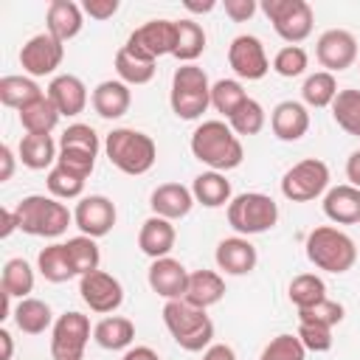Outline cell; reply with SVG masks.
<instances>
[{"label":"cell","mask_w":360,"mask_h":360,"mask_svg":"<svg viewBox=\"0 0 360 360\" xmlns=\"http://www.w3.org/2000/svg\"><path fill=\"white\" fill-rule=\"evenodd\" d=\"M84 180L82 174H76L73 169L56 163L53 169H48V177H45V186H48V194L56 197V200H82V191H84Z\"/></svg>","instance_id":"7bdbcfd3"},{"label":"cell","mask_w":360,"mask_h":360,"mask_svg":"<svg viewBox=\"0 0 360 360\" xmlns=\"http://www.w3.org/2000/svg\"><path fill=\"white\" fill-rule=\"evenodd\" d=\"M121 360H160L152 346H129Z\"/></svg>","instance_id":"11a10c76"},{"label":"cell","mask_w":360,"mask_h":360,"mask_svg":"<svg viewBox=\"0 0 360 360\" xmlns=\"http://www.w3.org/2000/svg\"><path fill=\"white\" fill-rule=\"evenodd\" d=\"M172 112L180 121H197L211 107V82L200 65H180L172 76Z\"/></svg>","instance_id":"8992f818"},{"label":"cell","mask_w":360,"mask_h":360,"mask_svg":"<svg viewBox=\"0 0 360 360\" xmlns=\"http://www.w3.org/2000/svg\"><path fill=\"white\" fill-rule=\"evenodd\" d=\"M163 323L174 343L183 352H205L214 340V321L205 315V309L191 307L186 298H174L163 304Z\"/></svg>","instance_id":"3957f363"},{"label":"cell","mask_w":360,"mask_h":360,"mask_svg":"<svg viewBox=\"0 0 360 360\" xmlns=\"http://www.w3.org/2000/svg\"><path fill=\"white\" fill-rule=\"evenodd\" d=\"M146 281H149L152 292H158V295L166 298V301H174V298H183V295H186L188 270L183 267V262H177V259H172V256H163V259H155V262L149 264Z\"/></svg>","instance_id":"d6986e66"},{"label":"cell","mask_w":360,"mask_h":360,"mask_svg":"<svg viewBox=\"0 0 360 360\" xmlns=\"http://www.w3.org/2000/svg\"><path fill=\"white\" fill-rule=\"evenodd\" d=\"M222 8H225V14L233 20V22H245V20H250L253 14H256V0H225L222 3Z\"/></svg>","instance_id":"f907efd6"},{"label":"cell","mask_w":360,"mask_h":360,"mask_svg":"<svg viewBox=\"0 0 360 360\" xmlns=\"http://www.w3.org/2000/svg\"><path fill=\"white\" fill-rule=\"evenodd\" d=\"M298 340L304 343L307 352H329L332 349V329L321 326V323H307L298 321Z\"/></svg>","instance_id":"c3c4849f"},{"label":"cell","mask_w":360,"mask_h":360,"mask_svg":"<svg viewBox=\"0 0 360 360\" xmlns=\"http://www.w3.org/2000/svg\"><path fill=\"white\" fill-rule=\"evenodd\" d=\"M37 270L51 284H65V281L76 278V270L70 264V256H68L65 242H53V245L42 248L39 256H37Z\"/></svg>","instance_id":"1f68e13d"},{"label":"cell","mask_w":360,"mask_h":360,"mask_svg":"<svg viewBox=\"0 0 360 360\" xmlns=\"http://www.w3.org/2000/svg\"><path fill=\"white\" fill-rule=\"evenodd\" d=\"M0 343H3V354H0V360H11V354H14V338H11L8 329H0Z\"/></svg>","instance_id":"6f0895ef"},{"label":"cell","mask_w":360,"mask_h":360,"mask_svg":"<svg viewBox=\"0 0 360 360\" xmlns=\"http://www.w3.org/2000/svg\"><path fill=\"white\" fill-rule=\"evenodd\" d=\"M11 318H14L17 329L25 332V335H42L56 321L53 312H51V304L42 301V298H34V295L20 298V304L14 307V315Z\"/></svg>","instance_id":"4dcf8cb0"},{"label":"cell","mask_w":360,"mask_h":360,"mask_svg":"<svg viewBox=\"0 0 360 360\" xmlns=\"http://www.w3.org/2000/svg\"><path fill=\"white\" fill-rule=\"evenodd\" d=\"M323 214L329 222L335 225H354L360 222V188L343 183V186H332L323 194Z\"/></svg>","instance_id":"484cf974"},{"label":"cell","mask_w":360,"mask_h":360,"mask_svg":"<svg viewBox=\"0 0 360 360\" xmlns=\"http://www.w3.org/2000/svg\"><path fill=\"white\" fill-rule=\"evenodd\" d=\"M332 118L343 132L360 138V90L354 87L340 90L332 101Z\"/></svg>","instance_id":"60d3db41"},{"label":"cell","mask_w":360,"mask_h":360,"mask_svg":"<svg viewBox=\"0 0 360 360\" xmlns=\"http://www.w3.org/2000/svg\"><path fill=\"white\" fill-rule=\"evenodd\" d=\"M79 295L98 315H112L124 304V287L107 270H93V273L82 276L79 278Z\"/></svg>","instance_id":"9a60e30c"},{"label":"cell","mask_w":360,"mask_h":360,"mask_svg":"<svg viewBox=\"0 0 360 360\" xmlns=\"http://www.w3.org/2000/svg\"><path fill=\"white\" fill-rule=\"evenodd\" d=\"M174 239H177L174 225L169 219H163V217H155V214L146 217L143 225H141V231H138V248L152 262L169 256L172 248H174Z\"/></svg>","instance_id":"d4e9b609"},{"label":"cell","mask_w":360,"mask_h":360,"mask_svg":"<svg viewBox=\"0 0 360 360\" xmlns=\"http://www.w3.org/2000/svg\"><path fill=\"white\" fill-rule=\"evenodd\" d=\"M17 158L22 166L42 172V169H53L59 160V143L51 135H22L20 146H17Z\"/></svg>","instance_id":"83f0119b"},{"label":"cell","mask_w":360,"mask_h":360,"mask_svg":"<svg viewBox=\"0 0 360 360\" xmlns=\"http://www.w3.org/2000/svg\"><path fill=\"white\" fill-rule=\"evenodd\" d=\"M264 124H267V112H264V107L256 101V98H250L248 96V101L228 118V127L236 132V135H259L262 129H264Z\"/></svg>","instance_id":"ee69618b"},{"label":"cell","mask_w":360,"mask_h":360,"mask_svg":"<svg viewBox=\"0 0 360 360\" xmlns=\"http://www.w3.org/2000/svg\"><path fill=\"white\" fill-rule=\"evenodd\" d=\"M20 231L28 236H45V239H56L68 231V225L73 222V211H68V205L56 197H45V194H28L14 205Z\"/></svg>","instance_id":"277c9868"},{"label":"cell","mask_w":360,"mask_h":360,"mask_svg":"<svg viewBox=\"0 0 360 360\" xmlns=\"http://www.w3.org/2000/svg\"><path fill=\"white\" fill-rule=\"evenodd\" d=\"M45 93H42V87L37 84V79H31V76H3L0 79V101H3V107H11V110H22V107H28L31 101H37V98H42Z\"/></svg>","instance_id":"e575fe53"},{"label":"cell","mask_w":360,"mask_h":360,"mask_svg":"<svg viewBox=\"0 0 360 360\" xmlns=\"http://www.w3.org/2000/svg\"><path fill=\"white\" fill-rule=\"evenodd\" d=\"M214 259H217V267L225 273V276H248L256 270V262H259V253L253 248V242L248 236H225L219 239L217 250H214Z\"/></svg>","instance_id":"ac0fdd59"},{"label":"cell","mask_w":360,"mask_h":360,"mask_svg":"<svg viewBox=\"0 0 360 360\" xmlns=\"http://www.w3.org/2000/svg\"><path fill=\"white\" fill-rule=\"evenodd\" d=\"M84 28V11L73 0H51L45 11V31L59 42H70Z\"/></svg>","instance_id":"603a6c76"},{"label":"cell","mask_w":360,"mask_h":360,"mask_svg":"<svg viewBox=\"0 0 360 360\" xmlns=\"http://www.w3.org/2000/svg\"><path fill=\"white\" fill-rule=\"evenodd\" d=\"M307 68H309V56L301 45H284L273 56V70L284 79H295V76L307 73Z\"/></svg>","instance_id":"f6af8a7d"},{"label":"cell","mask_w":360,"mask_h":360,"mask_svg":"<svg viewBox=\"0 0 360 360\" xmlns=\"http://www.w3.org/2000/svg\"><path fill=\"white\" fill-rule=\"evenodd\" d=\"M191 194H194V202H200L205 208H222V205H228L233 200L231 180L222 172H211V169L194 177Z\"/></svg>","instance_id":"f1b7e54d"},{"label":"cell","mask_w":360,"mask_h":360,"mask_svg":"<svg viewBox=\"0 0 360 360\" xmlns=\"http://www.w3.org/2000/svg\"><path fill=\"white\" fill-rule=\"evenodd\" d=\"M158 62H152V59H143V56H138V53H132L127 45H121L118 48V53H115V73H118V79L124 82V84H149L152 79H155V68Z\"/></svg>","instance_id":"d590c367"},{"label":"cell","mask_w":360,"mask_h":360,"mask_svg":"<svg viewBox=\"0 0 360 360\" xmlns=\"http://www.w3.org/2000/svg\"><path fill=\"white\" fill-rule=\"evenodd\" d=\"M65 248H68L70 264H73V270H76L79 278L87 276V273H93V270H98V264H101V250H98V245H96L93 236H84V233L70 236V239L65 242Z\"/></svg>","instance_id":"ab89813d"},{"label":"cell","mask_w":360,"mask_h":360,"mask_svg":"<svg viewBox=\"0 0 360 360\" xmlns=\"http://www.w3.org/2000/svg\"><path fill=\"white\" fill-rule=\"evenodd\" d=\"M346 309L340 301H332V298H323L321 304L309 307V309H298V321H307V323H321V326H329L335 329L340 321H343Z\"/></svg>","instance_id":"7dc6e473"},{"label":"cell","mask_w":360,"mask_h":360,"mask_svg":"<svg viewBox=\"0 0 360 360\" xmlns=\"http://www.w3.org/2000/svg\"><path fill=\"white\" fill-rule=\"evenodd\" d=\"M149 208H152L155 217H163V219L174 222V219L188 217V211L194 208V194L183 183H160L149 194Z\"/></svg>","instance_id":"7402d4cb"},{"label":"cell","mask_w":360,"mask_h":360,"mask_svg":"<svg viewBox=\"0 0 360 360\" xmlns=\"http://www.w3.org/2000/svg\"><path fill=\"white\" fill-rule=\"evenodd\" d=\"M287 298H290V304L295 309H309V307H315V304H321L326 298V284L315 273H301V276H295L290 281Z\"/></svg>","instance_id":"f35d334b"},{"label":"cell","mask_w":360,"mask_h":360,"mask_svg":"<svg viewBox=\"0 0 360 360\" xmlns=\"http://www.w3.org/2000/svg\"><path fill=\"white\" fill-rule=\"evenodd\" d=\"M90 318L70 309L62 312L51 326V357L53 360H82L90 340Z\"/></svg>","instance_id":"8fae6325"},{"label":"cell","mask_w":360,"mask_h":360,"mask_svg":"<svg viewBox=\"0 0 360 360\" xmlns=\"http://www.w3.org/2000/svg\"><path fill=\"white\" fill-rule=\"evenodd\" d=\"M177 22V42H174V59H180V65H194L197 56H202L205 51V28L197 20H174Z\"/></svg>","instance_id":"d6a6232c"},{"label":"cell","mask_w":360,"mask_h":360,"mask_svg":"<svg viewBox=\"0 0 360 360\" xmlns=\"http://www.w3.org/2000/svg\"><path fill=\"white\" fill-rule=\"evenodd\" d=\"M228 225L239 233V236H256V233H267L276 222H278V205L273 197L262 194V191H245L236 194L228 202Z\"/></svg>","instance_id":"52a82bcc"},{"label":"cell","mask_w":360,"mask_h":360,"mask_svg":"<svg viewBox=\"0 0 360 360\" xmlns=\"http://www.w3.org/2000/svg\"><path fill=\"white\" fill-rule=\"evenodd\" d=\"M14 152H11V146L8 143H3L0 146V163H3V172H0V183H6V180H11V174H14Z\"/></svg>","instance_id":"f5cc1de1"},{"label":"cell","mask_w":360,"mask_h":360,"mask_svg":"<svg viewBox=\"0 0 360 360\" xmlns=\"http://www.w3.org/2000/svg\"><path fill=\"white\" fill-rule=\"evenodd\" d=\"M104 155L107 160L124 172V174H146L155 160H158V146L152 141V135L132 129V127H115L107 132L104 138Z\"/></svg>","instance_id":"7a4b0ae2"},{"label":"cell","mask_w":360,"mask_h":360,"mask_svg":"<svg viewBox=\"0 0 360 360\" xmlns=\"http://www.w3.org/2000/svg\"><path fill=\"white\" fill-rule=\"evenodd\" d=\"M0 287L3 292H8L11 298H28L34 292V267L14 256L3 264V276H0Z\"/></svg>","instance_id":"74e56055"},{"label":"cell","mask_w":360,"mask_h":360,"mask_svg":"<svg viewBox=\"0 0 360 360\" xmlns=\"http://www.w3.org/2000/svg\"><path fill=\"white\" fill-rule=\"evenodd\" d=\"M259 360H307V349L298 335H276L259 354Z\"/></svg>","instance_id":"bcb514c9"},{"label":"cell","mask_w":360,"mask_h":360,"mask_svg":"<svg viewBox=\"0 0 360 360\" xmlns=\"http://www.w3.org/2000/svg\"><path fill=\"white\" fill-rule=\"evenodd\" d=\"M259 8L264 11V17L273 22V31L287 45H298L312 34L315 11L307 0H264Z\"/></svg>","instance_id":"ba28073f"},{"label":"cell","mask_w":360,"mask_h":360,"mask_svg":"<svg viewBox=\"0 0 360 360\" xmlns=\"http://www.w3.org/2000/svg\"><path fill=\"white\" fill-rule=\"evenodd\" d=\"M228 65H231V70L239 79H248V82H259L270 70L267 51L262 45V39L253 37V34H239V37L231 39V45H228Z\"/></svg>","instance_id":"5bb4252c"},{"label":"cell","mask_w":360,"mask_h":360,"mask_svg":"<svg viewBox=\"0 0 360 360\" xmlns=\"http://www.w3.org/2000/svg\"><path fill=\"white\" fill-rule=\"evenodd\" d=\"M304 250H307V259L318 267V270H326V273H346L354 267L357 262V245L354 239L335 228V225H318L307 233V242H304Z\"/></svg>","instance_id":"5b68a950"},{"label":"cell","mask_w":360,"mask_h":360,"mask_svg":"<svg viewBox=\"0 0 360 360\" xmlns=\"http://www.w3.org/2000/svg\"><path fill=\"white\" fill-rule=\"evenodd\" d=\"M315 56L326 73H340L357 62V37L346 28H329L318 37Z\"/></svg>","instance_id":"2e32d148"},{"label":"cell","mask_w":360,"mask_h":360,"mask_svg":"<svg viewBox=\"0 0 360 360\" xmlns=\"http://www.w3.org/2000/svg\"><path fill=\"white\" fill-rule=\"evenodd\" d=\"M98 149H101V141L90 124H70L59 135V160L56 163L73 169L82 177H90L96 169Z\"/></svg>","instance_id":"30bf717a"},{"label":"cell","mask_w":360,"mask_h":360,"mask_svg":"<svg viewBox=\"0 0 360 360\" xmlns=\"http://www.w3.org/2000/svg\"><path fill=\"white\" fill-rule=\"evenodd\" d=\"M59 110L53 107V101L48 96L31 101L28 107L20 110V124L25 129V135H51L59 124Z\"/></svg>","instance_id":"836d02e7"},{"label":"cell","mask_w":360,"mask_h":360,"mask_svg":"<svg viewBox=\"0 0 360 360\" xmlns=\"http://www.w3.org/2000/svg\"><path fill=\"white\" fill-rule=\"evenodd\" d=\"M188 146H191V155L202 166H208L211 172H222V174L236 169L245 160V149H242L239 135L228 127V121H219V118L202 121L191 132Z\"/></svg>","instance_id":"6da1fadb"},{"label":"cell","mask_w":360,"mask_h":360,"mask_svg":"<svg viewBox=\"0 0 360 360\" xmlns=\"http://www.w3.org/2000/svg\"><path fill=\"white\" fill-rule=\"evenodd\" d=\"M245 101H248V93H245V87H242L239 79H219V82L211 84V107H214L219 115H225V121H228Z\"/></svg>","instance_id":"b9f144b4"},{"label":"cell","mask_w":360,"mask_h":360,"mask_svg":"<svg viewBox=\"0 0 360 360\" xmlns=\"http://www.w3.org/2000/svg\"><path fill=\"white\" fill-rule=\"evenodd\" d=\"M93 340L107 352L129 349L135 340V323L124 315H107L93 326Z\"/></svg>","instance_id":"f546056e"},{"label":"cell","mask_w":360,"mask_h":360,"mask_svg":"<svg viewBox=\"0 0 360 360\" xmlns=\"http://www.w3.org/2000/svg\"><path fill=\"white\" fill-rule=\"evenodd\" d=\"M174 42H177V22L174 20H149L143 25H138L124 45L132 53L158 62L160 56L174 53Z\"/></svg>","instance_id":"7c38bea8"},{"label":"cell","mask_w":360,"mask_h":360,"mask_svg":"<svg viewBox=\"0 0 360 360\" xmlns=\"http://www.w3.org/2000/svg\"><path fill=\"white\" fill-rule=\"evenodd\" d=\"M188 11H194V14H208V11H214L217 8V3L214 0H205V3H191V0H186L183 3Z\"/></svg>","instance_id":"680465c9"},{"label":"cell","mask_w":360,"mask_h":360,"mask_svg":"<svg viewBox=\"0 0 360 360\" xmlns=\"http://www.w3.org/2000/svg\"><path fill=\"white\" fill-rule=\"evenodd\" d=\"M202 360H236V352L228 343H211L202 352Z\"/></svg>","instance_id":"816d5d0a"},{"label":"cell","mask_w":360,"mask_h":360,"mask_svg":"<svg viewBox=\"0 0 360 360\" xmlns=\"http://www.w3.org/2000/svg\"><path fill=\"white\" fill-rule=\"evenodd\" d=\"M45 96L53 101V107H56L59 115H65V118H73V115L84 112L87 98H90L84 82H82L79 76H73V73H59V76H53L51 84H48V90H45Z\"/></svg>","instance_id":"44dd1931"},{"label":"cell","mask_w":360,"mask_h":360,"mask_svg":"<svg viewBox=\"0 0 360 360\" xmlns=\"http://www.w3.org/2000/svg\"><path fill=\"white\" fill-rule=\"evenodd\" d=\"M338 93H340L338 79H335V73H326V70L309 73V76L304 79V84H301V98H304V104H307V107H315V110L332 107V101H335Z\"/></svg>","instance_id":"8d00e7d4"},{"label":"cell","mask_w":360,"mask_h":360,"mask_svg":"<svg viewBox=\"0 0 360 360\" xmlns=\"http://www.w3.org/2000/svg\"><path fill=\"white\" fill-rule=\"evenodd\" d=\"M90 104H93V110H96L101 118L115 121V118L127 115V110H129V104H132V90H129V84H124L121 79H104V82H98V84L93 87Z\"/></svg>","instance_id":"cb8c5ba5"},{"label":"cell","mask_w":360,"mask_h":360,"mask_svg":"<svg viewBox=\"0 0 360 360\" xmlns=\"http://www.w3.org/2000/svg\"><path fill=\"white\" fill-rule=\"evenodd\" d=\"M118 219V211H115V202L104 194H90V197H82L73 208V222L76 228L84 233V236H93V239H101L112 231Z\"/></svg>","instance_id":"e0dca14e"},{"label":"cell","mask_w":360,"mask_h":360,"mask_svg":"<svg viewBox=\"0 0 360 360\" xmlns=\"http://www.w3.org/2000/svg\"><path fill=\"white\" fill-rule=\"evenodd\" d=\"M225 295V278L217 270H194L188 273V287H186V301L191 307L208 309L214 304H219Z\"/></svg>","instance_id":"4316f807"},{"label":"cell","mask_w":360,"mask_h":360,"mask_svg":"<svg viewBox=\"0 0 360 360\" xmlns=\"http://www.w3.org/2000/svg\"><path fill=\"white\" fill-rule=\"evenodd\" d=\"M329 191V166L321 158L292 163L281 177V194L290 202H312Z\"/></svg>","instance_id":"9c48e42d"},{"label":"cell","mask_w":360,"mask_h":360,"mask_svg":"<svg viewBox=\"0 0 360 360\" xmlns=\"http://www.w3.org/2000/svg\"><path fill=\"white\" fill-rule=\"evenodd\" d=\"M270 129L278 141L284 143H292V141H301L307 132H309V110L304 101H278L270 112Z\"/></svg>","instance_id":"ffe728a7"},{"label":"cell","mask_w":360,"mask_h":360,"mask_svg":"<svg viewBox=\"0 0 360 360\" xmlns=\"http://www.w3.org/2000/svg\"><path fill=\"white\" fill-rule=\"evenodd\" d=\"M14 231H20V222H17V214L14 208H3V228H0V236H11Z\"/></svg>","instance_id":"9f6ffc18"},{"label":"cell","mask_w":360,"mask_h":360,"mask_svg":"<svg viewBox=\"0 0 360 360\" xmlns=\"http://www.w3.org/2000/svg\"><path fill=\"white\" fill-rule=\"evenodd\" d=\"M346 180H349V186L360 188V149H354L346 160Z\"/></svg>","instance_id":"db71d44e"},{"label":"cell","mask_w":360,"mask_h":360,"mask_svg":"<svg viewBox=\"0 0 360 360\" xmlns=\"http://www.w3.org/2000/svg\"><path fill=\"white\" fill-rule=\"evenodd\" d=\"M118 0H84L82 3V11L90 17V20H98V22H104V20H110L115 11H118Z\"/></svg>","instance_id":"681fc988"},{"label":"cell","mask_w":360,"mask_h":360,"mask_svg":"<svg viewBox=\"0 0 360 360\" xmlns=\"http://www.w3.org/2000/svg\"><path fill=\"white\" fill-rule=\"evenodd\" d=\"M65 59V42H59L56 37H51L48 31L34 34L28 42H22L20 48V65L22 73L31 79H42V76H53L56 68Z\"/></svg>","instance_id":"4fadbf2b"}]
</instances>
